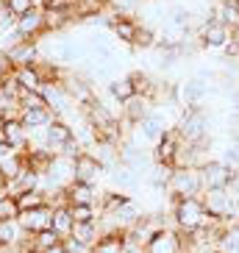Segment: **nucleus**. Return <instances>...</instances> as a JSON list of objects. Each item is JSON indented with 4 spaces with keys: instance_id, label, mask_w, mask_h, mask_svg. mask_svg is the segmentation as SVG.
Wrapping results in <instances>:
<instances>
[{
    "instance_id": "obj_22",
    "label": "nucleus",
    "mask_w": 239,
    "mask_h": 253,
    "mask_svg": "<svg viewBox=\"0 0 239 253\" xmlns=\"http://www.w3.org/2000/svg\"><path fill=\"white\" fill-rule=\"evenodd\" d=\"M17 81H20V86L28 92H42V86H45V81H42V75H39L37 64H28V67H17L14 70Z\"/></svg>"
},
{
    "instance_id": "obj_35",
    "label": "nucleus",
    "mask_w": 239,
    "mask_h": 253,
    "mask_svg": "<svg viewBox=\"0 0 239 253\" xmlns=\"http://www.w3.org/2000/svg\"><path fill=\"white\" fill-rule=\"evenodd\" d=\"M37 6H39V0H6V8H8L14 17L28 14L31 8H37Z\"/></svg>"
},
{
    "instance_id": "obj_19",
    "label": "nucleus",
    "mask_w": 239,
    "mask_h": 253,
    "mask_svg": "<svg viewBox=\"0 0 239 253\" xmlns=\"http://www.w3.org/2000/svg\"><path fill=\"white\" fill-rule=\"evenodd\" d=\"M3 136H6V142L17 150V153H23V150L28 148V131L23 128V123H20L17 117H11V120L3 123Z\"/></svg>"
},
{
    "instance_id": "obj_43",
    "label": "nucleus",
    "mask_w": 239,
    "mask_h": 253,
    "mask_svg": "<svg viewBox=\"0 0 239 253\" xmlns=\"http://www.w3.org/2000/svg\"><path fill=\"white\" fill-rule=\"evenodd\" d=\"M231 106H234V112H239V89L231 95Z\"/></svg>"
},
{
    "instance_id": "obj_13",
    "label": "nucleus",
    "mask_w": 239,
    "mask_h": 253,
    "mask_svg": "<svg viewBox=\"0 0 239 253\" xmlns=\"http://www.w3.org/2000/svg\"><path fill=\"white\" fill-rule=\"evenodd\" d=\"M14 31L20 39H42L45 37V25H42V8H31L28 14L17 17Z\"/></svg>"
},
{
    "instance_id": "obj_6",
    "label": "nucleus",
    "mask_w": 239,
    "mask_h": 253,
    "mask_svg": "<svg viewBox=\"0 0 239 253\" xmlns=\"http://www.w3.org/2000/svg\"><path fill=\"white\" fill-rule=\"evenodd\" d=\"M195 37H198V45L206 47V50H223L231 42V28H225L223 23H217L209 11V17H203L200 25L195 28Z\"/></svg>"
},
{
    "instance_id": "obj_21",
    "label": "nucleus",
    "mask_w": 239,
    "mask_h": 253,
    "mask_svg": "<svg viewBox=\"0 0 239 253\" xmlns=\"http://www.w3.org/2000/svg\"><path fill=\"white\" fill-rule=\"evenodd\" d=\"M114 34V39H117L120 45H134V39H136V31H139V23H136L134 17H120L117 23L109 28Z\"/></svg>"
},
{
    "instance_id": "obj_1",
    "label": "nucleus",
    "mask_w": 239,
    "mask_h": 253,
    "mask_svg": "<svg viewBox=\"0 0 239 253\" xmlns=\"http://www.w3.org/2000/svg\"><path fill=\"white\" fill-rule=\"evenodd\" d=\"M170 217H172V228H178L181 234L209 228L211 223H217L206 211L203 198H170Z\"/></svg>"
},
{
    "instance_id": "obj_36",
    "label": "nucleus",
    "mask_w": 239,
    "mask_h": 253,
    "mask_svg": "<svg viewBox=\"0 0 239 253\" xmlns=\"http://www.w3.org/2000/svg\"><path fill=\"white\" fill-rule=\"evenodd\" d=\"M20 217V206H17L14 195H8L0 201V220H17Z\"/></svg>"
},
{
    "instance_id": "obj_34",
    "label": "nucleus",
    "mask_w": 239,
    "mask_h": 253,
    "mask_svg": "<svg viewBox=\"0 0 239 253\" xmlns=\"http://www.w3.org/2000/svg\"><path fill=\"white\" fill-rule=\"evenodd\" d=\"M59 242H61V237L53 228H45V231H39V234H34V248H37L39 253L53 248V245H59Z\"/></svg>"
},
{
    "instance_id": "obj_45",
    "label": "nucleus",
    "mask_w": 239,
    "mask_h": 253,
    "mask_svg": "<svg viewBox=\"0 0 239 253\" xmlns=\"http://www.w3.org/2000/svg\"><path fill=\"white\" fill-rule=\"evenodd\" d=\"M3 123H6V114H3V109H0V128H3Z\"/></svg>"
},
{
    "instance_id": "obj_9",
    "label": "nucleus",
    "mask_w": 239,
    "mask_h": 253,
    "mask_svg": "<svg viewBox=\"0 0 239 253\" xmlns=\"http://www.w3.org/2000/svg\"><path fill=\"white\" fill-rule=\"evenodd\" d=\"M145 253H187L184 251V237H181L178 228H161L153 234L148 245H145Z\"/></svg>"
},
{
    "instance_id": "obj_46",
    "label": "nucleus",
    "mask_w": 239,
    "mask_h": 253,
    "mask_svg": "<svg viewBox=\"0 0 239 253\" xmlns=\"http://www.w3.org/2000/svg\"><path fill=\"white\" fill-rule=\"evenodd\" d=\"M0 142H6V136H3V128H0Z\"/></svg>"
},
{
    "instance_id": "obj_16",
    "label": "nucleus",
    "mask_w": 239,
    "mask_h": 253,
    "mask_svg": "<svg viewBox=\"0 0 239 253\" xmlns=\"http://www.w3.org/2000/svg\"><path fill=\"white\" fill-rule=\"evenodd\" d=\"M211 17L217 23H223L225 28L237 31L239 28V0H217L211 6Z\"/></svg>"
},
{
    "instance_id": "obj_31",
    "label": "nucleus",
    "mask_w": 239,
    "mask_h": 253,
    "mask_svg": "<svg viewBox=\"0 0 239 253\" xmlns=\"http://www.w3.org/2000/svg\"><path fill=\"white\" fill-rule=\"evenodd\" d=\"M156 42H159L156 28H150V25L139 23V31H136V39H134V45H131V47H136V50H153V47H156Z\"/></svg>"
},
{
    "instance_id": "obj_26",
    "label": "nucleus",
    "mask_w": 239,
    "mask_h": 253,
    "mask_svg": "<svg viewBox=\"0 0 239 253\" xmlns=\"http://www.w3.org/2000/svg\"><path fill=\"white\" fill-rule=\"evenodd\" d=\"M50 120H56V114L50 109H34V112H20V123H23L25 131H34V128H45Z\"/></svg>"
},
{
    "instance_id": "obj_17",
    "label": "nucleus",
    "mask_w": 239,
    "mask_h": 253,
    "mask_svg": "<svg viewBox=\"0 0 239 253\" xmlns=\"http://www.w3.org/2000/svg\"><path fill=\"white\" fill-rule=\"evenodd\" d=\"M64 192H67V206L70 203H92V206H97L100 195H103V192H97L95 184H81V181H73Z\"/></svg>"
},
{
    "instance_id": "obj_20",
    "label": "nucleus",
    "mask_w": 239,
    "mask_h": 253,
    "mask_svg": "<svg viewBox=\"0 0 239 253\" xmlns=\"http://www.w3.org/2000/svg\"><path fill=\"white\" fill-rule=\"evenodd\" d=\"M73 14L67 11H53V8H42V25H45V34H61L73 25Z\"/></svg>"
},
{
    "instance_id": "obj_18",
    "label": "nucleus",
    "mask_w": 239,
    "mask_h": 253,
    "mask_svg": "<svg viewBox=\"0 0 239 253\" xmlns=\"http://www.w3.org/2000/svg\"><path fill=\"white\" fill-rule=\"evenodd\" d=\"M89 153L103 164V170H112V167H117V164H120V145H114V142L97 139L95 145L89 148Z\"/></svg>"
},
{
    "instance_id": "obj_30",
    "label": "nucleus",
    "mask_w": 239,
    "mask_h": 253,
    "mask_svg": "<svg viewBox=\"0 0 239 253\" xmlns=\"http://www.w3.org/2000/svg\"><path fill=\"white\" fill-rule=\"evenodd\" d=\"M70 214H73L75 223H95L100 217V209L92 206V203H70Z\"/></svg>"
},
{
    "instance_id": "obj_23",
    "label": "nucleus",
    "mask_w": 239,
    "mask_h": 253,
    "mask_svg": "<svg viewBox=\"0 0 239 253\" xmlns=\"http://www.w3.org/2000/svg\"><path fill=\"white\" fill-rule=\"evenodd\" d=\"M73 225H75V220H73V214H70V206H56V209H53L50 228L56 231L61 239H67L70 234H73Z\"/></svg>"
},
{
    "instance_id": "obj_39",
    "label": "nucleus",
    "mask_w": 239,
    "mask_h": 253,
    "mask_svg": "<svg viewBox=\"0 0 239 253\" xmlns=\"http://www.w3.org/2000/svg\"><path fill=\"white\" fill-rule=\"evenodd\" d=\"M64 242V248H67V253H89V248H83L78 239H73V237H67V239H61Z\"/></svg>"
},
{
    "instance_id": "obj_24",
    "label": "nucleus",
    "mask_w": 239,
    "mask_h": 253,
    "mask_svg": "<svg viewBox=\"0 0 239 253\" xmlns=\"http://www.w3.org/2000/svg\"><path fill=\"white\" fill-rule=\"evenodd\" d=\"M106 95H112L117 103H125L128 97H134V84H131V78L128 75H122V78H112V81L106 84Z\"/></svg>"
},
{
    "instance_id": "obj_7",
    "label": "nucleus",
    "mask_w": 239,
    "mask_h": 253,
    "mask_svg": "<svg viewBox=\"0 0 239 253\" xmlns=\"http://www.w3.org/2000/svg\"><path fill=\"white\" fill-rule=\"evenodd\" d=\"M200 175H203V192H206V189H225L234 181L237 170H231L220 159H211V162H206L200 167Z\"/></svg>"
},
{
    "instance_id": "obj_38",
    "label": "nucleus",
    "mask_w": 239,
    "mask_h": 253,
    "mask_svg": "<svg viewBox=\"0 0 239 253\" xmlns=\"http://www.w3.org/2000/svg\"><path fill=\"white\" fill-rule=\"evenodd\" d=\"M39 8H53V11H67V14H73L75 0H42Z\"/></svg>"
},
{
    "instance_id": "obj_40",
    "label": "nucleus",
    "mask_w": 239,
    "mask_h": 253,
    "mask_svg": "<svg viewBox=\"0 0 239 253\" xmlns=\"http://www.w3.org/2000/svg\"><path fill=\"white\" fill-rule=\"evenodd\" d=\"M228 189H231V192H234V198H237V201H239V172H237V175H234V181H231V184H228Z\"/></svg>"
},
{
    "instance_id": "obj_3",
    "label": "nucleus",
    "mask_w": 239,
    "mask_h": 253,
    "mask_svg": "<svg viewBox=\"0 0 239 253\" xmlns=\"http://www.w3.org/2000/svg\"><path fill=\"white\" fill-rule=\"evenodd\" d=\"M200 198H203L206 211H209L214 220H220V223H225V225H234L237 211H239V201L234 198V192L228 186H225V189H206Z\"/></svg>"
},
{
    "instance_id": "obj_27",
    "label": "nucleus",
    "mask_w": 239,
    "mask_h": 253,
    "mask_svg": "<svg viewBox=\"0 0 239 253\" xmlns=\"http://www.w3.org/2000/svg\"><path fill=\"white\" fill-rule=\"evenodd\" d=\"M70 237L78 239L83 248H92L97 242V237H100V231H97V223H75Z\"/></svg>"
},
{
    "instance_id": "obj_37",
    "label": "nucleus",
    "mask_w": 239,
    "mask_h": 253,
    "mask_svg": "<svg viewBox=\"0 0 239 253\" xmlns=\"http://www.w3.org/2000/svg\"><path fill=\"white\" fill-rule=\"evenodd\" d=\"M109 6H112L120 17H131V11L139 6V0H109Z\"/></svg>"
},
{
    "instance_id": "obj_11",
    "label": "nucleus",
    "mask_w": 239,
    "mask_h": 253,
    "mask_svg": "<svg viewBox=\"0 0 239 253\" xmlns=\"http://www.w3.org/2000/svg\"><path fill=\"white\" fill-rule=\"evenodd\" d=\"M103 175H106L103 164L97 162L89 150H81L75 156V181H81V184H97Z\"/></svg>"
},
{
    "instance_id": "obj_10",
    "label": "nucleus",
    "mask_w": 239,
    "mask_h": 253,
    "mask_svg": "<svg viewBox=\"0 0 239 253\" xmlns=\"http://www.w3.org/2000/svg\"><path fill=\"white\" fill-rule=\"evenodd\" d=\"M73 139H75V131H73V126H70L67 120L56 117L45 126V148L53 150V153H61L64 145H70Z\"/></svg>"
},
{
    "instance_id": "obj_42",
    "label": "nucleus",
    "mask_w": 239,
    "mask_h": 253,
    "mask_svg": "<svg viewBox=\"0 0 239 253\" xmlns=\"http://www.w3.org/2000/svg\"><path fill=\"white\" fill-rule=\"evenodd\" d=\"M3 198H8V184L6 181H0V201H3Z\"/></svg>"
},
{
    "instance_id": "obj_41",
    "label": "nucleus",
    "mask_w": 239,
    "mask_h": 253,
    "mask_svg": "<svg viewBox=\"0 0 239 253\" xmlns=\"http://www.w3.org/2000/svg\"><path fill=\"white\" fill-rule=\"evenodd\" d=\"M42 253H67V248H64V242H59V245L47 248V251H42Z\"/></svg>"
},
{
    "instance_id": "obj_44",
    "label": "nucleus",
    "mask_w": 239,
    "mask_h": 253,
    "mask_svg": "<svg viewBox=\"0 0 239 253\" xmlns=\"http://www.w3.org/2000/svg\"><path fill=\"white\" fill-rule=\"evenodd\" d=\"M231 39H234V42L239 45V28H237V31H231Z\"/></svg>"
},
{
    "instance_id": "obj_14",
    "label": "nucleus",
    "mask_w": 239,
    "mask_h": 253,
    "mask_svg": "<svg viewBox=\"0 0 239 253\" xmlns=\"http://www.w3.org/2000/svg\"><path fill=\"white\" fill-rule=\"evenodd\" d=\"M156 109V103L150 100V97H142V95H134V97H128L125 103H122V123L125 126L134 128L139 120H145L150 112Z\"/></svg>"
},
{
    "instance_id": "obj_15",
    "label": "nucleus",
    "mask_w": 239,
    "mask_h": 253,
    "mask_svg": "<svg viewBox=\"0 0 239 253\" xmlns=\"http://www.w3.org/2000/svg\"><path fill=\"white\" fill-rule=\"evenodd\" d=\"M178 145H181V136L175 128H167V134L161 136V139L153 145V162H161V164H172V159H175V153H178Z\"/></svg>"
},
{
    "instance_id": "obj_32",
    "label": "nucleus",
    "mask_w": 239,
    "mask_h": 253,
    "mask_svg": "<svg viewBox=\"0 0 239 253\" xmlns=\"http://www.w3.org/2000/svg\"><path fill=\"white\" fill-rule=\"evenodd\" d=\"M17 106H20V112H34V109H47L45 97H42V92H28L23 89V95H20V100H17Z\"/></svg>"
},
{
    "instance_id": "obj_2",
    "label": "nucleus",
    "mask_w": 239,
    "mask_h": 253,
    "mask_svg": "<svg viewBox=\"0 0 239 253\" xmlns=\"http://www.w3.org/2000/svg\"><path fill=\"white\" fill-rule=\"evenodd\" d=\"M175 131L184 142L189 145H198V142L209 139L211 136V120H209V112L206 109H181V117L175 123Z\"/></svg>"
},
{
    "instance_id": "obj_25",
    "label": "nucleus",
    "mask_w": 239,
    "mask_h": 253,
    "mask_svg": "<svg viewBox=\"0 0 239 253\" xmlns=\"http://www.w3.org/2000/svg\"><path fill=\"white\" fill-rule=\"evenodd\" d=\"M25 237L20 220H0V245L6 248H17V242Z\"/></svg>"
},
{
    "instance_id": "obj_29",
    "label": "nucleus",
    "mask_w": 239,
    "mask_h": 253,
    "mask_svg": "<svg viewBox=\"0 0 239 253\" xmlns=\"http://www.w3.org/2000/svg\"><path fill=\"white\" fill-rule=\"evenodd\" d=\"M89 253H122V234L97 237V242L89 248Z\"/></svg>"
},
{
    "instance_id": "obj_33",
    "label": "nucleus",
    "mask_w": 239,
    "mask_h": 253,
    "mask_svg": "<svg viewBox=\"0 0 239 253\" xmlns=\"http://www.w3.org/2000/svg\"><path fill=\"white\" fill-rule=\"evenodd\" d=\"M220 162L228 164L231 170L239 172V142L237 139H231V142H225L223 145V150H220Z\"/></svg>"
},
{
    "instance_id": "obj_4",
    "label": "nucleus",
    "mask_w": 239,
    "mask_h": 253,
    "mask_svg": "<svg viewBox=\"0 0 239 253\" xmlns=\"http://www.w3.org/2000/svg\"><path fill=\"white\" fill-rule=\"evenodd\" d=\"M170 198H200L203 195V175L198 167H175L167 181Z\"/></svg>"
},
{
    "instance_id": "obj_5",
    "label": "nucleus",
    "mask_w": 239,
    "mask_h": 253,
    "mask_svg": "<svg viewBox=\"0 0 239 253\" xmlns=\"http://www.w3.org/2000/svg\"><path fill=\"white\" fill-rule=\"evenodd\" d=\"M167 120H164V114H159L156 109L148 114L145 120H139L134 128H131V142L134 145H139V148H153L161 136L167 134Z\"/></svg>"
},
{
    "instance_id": "obj_28",
    "label": "nucleus",
    "mask_w": 239,
    "mask_h": 253,
    "mask_svg": "<svg viewBox=\"0 0 239 253\" xmlns=\"http://www.w3.org/2000/svg\"><path fill=\"white\" fill-rule=\"evenodd\" d=\"M14 201H17V206H20V211H31V209L45 206L47 198H45V192H42V189H28V192L14 195Z\"/></svg>"
},
{
    "instance_id": "obj_12",
    "label": "nucleus",
    "mask_w": 239,
    "mask_h": 253,
    "mask_svg": "<svg viewBox=\"0 0 239 253\" xmlns=\"http://www.w3.org/2000/svg\"><path fill=\"white\" fill-rule=\"evenodd\" d=\"M20 225H23V231L25 234H39V231H45V228H50V223H53V209L47 206H39V209H31V211H20Z\"/></svg>"
},
{
    "instance_id": "obj_47",
    "label": "nucleus",
    "mask_w": 239,
    "mask_h": 253,
    "mask_svg": "<svg viewBox=\"0 0 239 253\" xmlns=\"http://www.w3.org/2000/svg\"><path fill=\"white\" fill-rule=\"evenodd\" d=\"M39 3H42V0H39Z\"/></svg>"
},
{
    "instance_id": "obj_8",
    "label": "nucleus",
    "mask_w": 239,
    "mask_h": 253,
    "mask_svg": "<svg viewBox=\"0 0 239 253\" xmlns=\"http://www.w3.org/2000/svg\"><path fill=\"white\" fill-rule=\"evenodd\" d=\"M6 59L11 67H28V64H37L39 59H42V53H39V42L37 39H20V42H14L11 47H6Z\"/></svg>"
}]
</instances>
